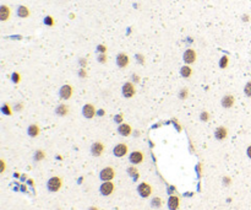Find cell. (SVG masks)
Returning <instances> with one entry per match:
<instances>
[{
    "label": "cell",
    "instance_id": "6da1fadb",
    "mask_svg": "<svg viewBox=\"0 0 251 210\" xmlns=\"http://www.w3.org/2000/svg\"><path fill=\"white\" fill-rule=\"evenodd\" d=\"M61 187V178L60 177H52L48 181V189L52 192H56L59 191Z\"/></svg>",
    "mask_w": 251,
    "mask_h": 210
},
{
    "label": "cell",
    "instance_id": "7a4b0ae2",
    "mask_svg": "<svg viewBox=\"0 0 251 210\" xmlns=\"http://www.w3.org/2000/svg\"><path fill=\"white\" fill-rule=\"evenodd\" d=\"M114 175H115V173H114V170H113L112 167H106V168H103V170L101 171L99 177H101V180H102V181L107 182V181L113 180Z\"/></svg>",
    "mask_w": 251,
    "mask_h": 210
},
{
    "label": "cell",
    "instance_id": "3957f363",
    "mask_svg": "<svg viewBox=\"0 0 251 210\" xmlns=\"http://www.w3.org/2000/svg\"><path fill=\"white\" fill-rule=\"evenodd\" d=\"M137 191H138L140 196H141V197H143V198L149 197V196H151V193H152V188H151V186H149V184H147V183H141V184L138 186Z\"/></svg>",
    "mask_w": 251,
    "mask_h": 210
},
{
    "label": "cell",
    "instance_id": "277c9868",
    "mask_svg": "<svg viewBox=\"0 0 251 210\" xmlns=\"http://www.w3.org/2000/svg\"><path fill=\"white\" fill-rule=\"evenodd\" d=\"M113 192H114V184L110 181H107L101 186V193L103 196H110Z\"/></svg>",
    "mask_w": 251,
    "mask_h": 210
},
{
    "label": "cell",
    "instance_id": "5b68a950",
    "mask_svg": "<svg viewBox=\"0 0 251 210\" xmlns=\"http://www.w3.org/2000/svg\"><path fill=\"white\" fill-rule=\"evenodd\" d=\"M59 94H60V97H61V99L69 100V99L72 96V87L69 86V85H64V86L60 89Z\"/></svg>",
    "mask_w": 251,
    "mask_h": 210
},
{
    "label": "cell",
    "instance_id": "8992f818",
    "mask_svg": "<svg viewBox=\"0 0 251 210\" xmlns=\"http://www.w3.org/2000/svg\"><path fill=\"white\" fill-rule=\"evenodd\" d=\"M184 60L186 64H192L196 60V52L194 49H187L184 53Z\"/></svg>",
    "mask_w": 251,
    "mask_h": 210
},
{
    "label": "cell",
    "instance_id": "52a82bcc",
    "mask_svg": "<svg viewBox=\"0 0 251 210\" xmlns=\"http://www.w3.org/2000/svg\"><path fill=\"white\" fill-rule=\"evenodd\" d=\"M123 94H124V96L125 97H132L133 95H135V87H133V85L131 84V83H126L125 85L123 86Z\"/></svg>",
    "mask_w": 251,
    "mask_h": 210
},
{
    "label": "cell",
    "instance_id": "ba28073f",
    "mask_svg": "<svg viewBox=\"0 0 251 210\" xmlns=\"http://www.w3.org/2000/svg\"><path fill=\"white\" fill-rule=\"evenodd\" d=\"M127 154V146L125 144H118L115 147H114V155L118 156V157H122V156H125Z\"/></svg>",
    "mask_w": 251,
    "mask_h": 210
},
{
    "label": "cell",
    "instance_id": "9c48e42d",
    "mask_svg": "<svg viewBox=\"0 0 251 210\" xmlns=\"http://www.w3.org/2000/svg\"><path fill=\"white\" fill-rule=\"evenodd\" d=\"M91 151H92V154L95 155V156H99V155H102L103 154V151H104V146H103V144L102 143H95L93 145H92V147H91Z\"/></svg>",
    "mask_w": 251,
    "mask_h": 210
},
{
    "label": "cell",
    "instance_id": "30bf717a",
    "mask_svg": "<svg viewBox=\"0 0 251 210\" xmlns=\"http://www.w3.org/2000/svg\"><path fill=\"white\" fill-rule=\"evenodd\" d=\"M142 160H143V154L141 151H133L130 155V161L132 164H140L142 162Z\"/></svg>",
    "mask_w": 251,
    "mask_h": 210
},
{
    "label": "cell",
    "instance_id": "8fae6325",
    "mask_svg": "<svg viewBox=\"0 0 251 210\" xmlns=\"http://www.w3.org/2000/svg\"><path fill=\"white\" fill-rule=\"evenodd\" d=\"M179 204H180V200L176 196H172L168 200V207L170 210H176L179 208Z\"/></svg>",
    "mask_w": 251,
    "mask_h": 210
},
{
    "label": "cell",
    "instance_id": "7c38bea8",
    "mask_svg": "<svg viewBox=\"0 0 251 210\" xmlns=\"http://www.w3.org/2000/svg\"><path fill=\"white\" fill-rule=\"evenodd\" d=\"M117 63H118V65H119L120 68H125L126 65L129 64V57H127L126 54H124V53L118 54V57H117Z\"/></svg>",
    "mask_w": 251,
    "mask_h": 210
},
{
    "label": "cell",
    "instance_id": "4fadbf2b",
    "mask_svg": "<svg viewBox=\"0 0 251 210\" xmlns=\"http://www.w3.org/2000/svg\"><path fill=\"white\" fill-rule=\"evenodd\" d=\"M227 135H228V131H227V129H226L224 127H219V128L216 129L214 136H216L218 140H223V139H226Z\"/></svg>",
    "mask_w": 251,
    "mask_h": 210
},
{
    "label": "cell",
    "instance_id": "5bb4252c",
    "mask_svg": "<svg viewBox=\"0 0 251 210\" xmlns=\"http://www.w3.org/2000/svg\"><path fill=\"white\" fill-rule=\"evenodd\" d=\"M96 114V109L92 105H86L83 107V115L86 118H92Z\"/></svg>",
    "mask_w": 251,
    "mask_h": 210
},
{
    "label": "cell",
    "instance_id": "9a60e30c",
    "mask_svg": "<svg viewBox=\"0 0 251 210\" xmlns=\"http://www.w3.org/2000/svg\"><path fill=\"white\" fill-rule=\"evenodd\" d=\"M234 97L232 96V95H227V96H224L223 99H222V106L223 107H226V108H230V107H233V105H234Z\"/></svg>",
    "mask_w": 251,
    "mask_h": 210
},
{
    "label": "cell",
    "instance_id": "2e32d148",
    "mask_svg": "<svg viewBox=\"0 0 251 210\" xmlns=\"http://www.w3.org/2000/svg\"><path fill=\"white\" fill-rule=\"evenodd\" d=\"M10 9L6 6V5H2L0 7V20L1 21H6L9 17H10Z\"/></svg>",
    "mask_w": 251,
    "mask_h": 210
},
{
    "label": "cell",
    "instance_id": "e0dca14e",
    "mask_svg": "<svg viewBox=\"0 0 251 210\" xmlns=\"http://www.w3.org/2000/svg\"><path fill=\"white\" fill-rule=\"evenodd\" d=\"M118 131L122 134V135H124V136H127L130 133H131V127L129 125V124H122L120 127H119V129H118Z\"/></svg>",
    "mask_w": 251,
    "mask_h": 210
},
{
    "label": "cell",
    "instance_id": "ac0fdd59",
    "mask_svg": "<svg viewBox=\"0 0 251 210\" xmlns=\"http://www.w3.org/2000/svg\"><path fill=\"white\" fill-rule=\"evenodd\" d=\"M17 15L20 16V17H28V15H29V10L26 7V6H20L18 9H17Z\"/></svg>",
    "mask_w": 251,
    "mask_h": 210
},
{
    "label": "cell",
    "instance_id": "d6986e66",
    "mask_svg": "<svg viewBox=\"0 0 251 210\" xmlns=\"http://www.w3.org/2000/svg\"><path fill=\"white\" fill-rule=\"evenodd\" d=\"M56 113L59 115H66L69 113V107L66 105H60L56 108Z\"/></svg>",
    "mask_w": 251,
    "mask_h": 210
},
{
    "label": "cell",
    "instance_id": "ffe728a7",
    "mask_svg": "<svg viewBox=\"0 0 251 210\" xmlns=\"http://www.w3.org/2000/svg\"><path fill=\"white\" fill-rule=\"evenodd\" d=\"M28 134H29L31 136H37V135L39 134V128H38L37 125H31V127L28 128Z\"/></svg>",
    "mask_w": 251,
    "mask_h": 210
},
{
    "label": "cell",
    "instance_id": "44dd1931",
    "mask_svg": "<svg viewBox=\"0 0 251 210\" xmlns=\"http://www.w3.org/2000/svg\"><path fill=\"white\" fill-rule=\"evenodd\" d=\"M181 75H183L184 78H189V76L191 75V69H190L189 67H183V68H181Z\"/></svg>",
    "mask_w": 251,
    "mask_h": 210
},
{
    "label": "cell",
    "instance_id": "7402d4cb",
    "mask_svg": "<svg viewBox=\"0 0 251 210\" xmlns=\"http://www.w3.org/2000/svg\"><path fill=\"white\" fill-rule=\"evenodd\" d=\"M129 173H130L133 178H137V177H138V172H137V170H136L135 167H130V168H129Z\"/></svg>",
    "mask_w": 251,
    "mask_h": 210
},
{
    "label": "cell",
    "instance_id": "603a6c76",
    "mask_svg": "<svg viewBox=\"0 0 251 210\" xmlns=\"http://www.w3.org/2000/svg\"><path fill=\"white\" fill-rule=\"evenodd\" d=\"M245 95L251 97V81H249V83L245 85Z\"/></svg>",
    "mask_w": 251,
    "mask_h": 210
},
{
    "label": "cell",
    "instance_id": "cb8c5ba5",
    "mask_svg": "<svg viewBox=\"0 0 251 210\" xmlns=\"http://www.w3.org/2000/svg\"><path fill=\"white\" fill-rule=\"evenodd\" d=\"M44 22H45L47 25H49V26H53V25H54V20H53V17H50V16H47L45 20H44Z\"/></svg>",
    "mask_w": 251,
    "mask_h": 210
},
{
    "label": "cell",
    "instance_id": "d4e9b609",
    "mask_svg": "<svg viewBox=\"0 0 251 210\" xmlns=\"http://www.w3.org/2000/svg\"><path fill=\"white\" fill-rule=\"evenodd\" d=\"M98 62H101V63H106V60H107V57L104 55V53H102V54H99L98 55Z\"/></svg>",
    "mask_w": 251,
    "mask_h": 210
},
{
    "label": "cell",
    "instance_id": "484cf974",
    "mask_svg": "<svg viewBox=\"0 0 251 210\" xmlns=\"http://www.w3.org/2000/svg\"><path fill=\"white\" fill-rule=\"evenodd\" d=\"M227 64H228V58H227V57H223V58L221 59V67L224 68V67H227Z\"/></svg>",
    "mask_w": 251,
    "mask_h": 210
},
{
    "label": "cell",
    "instance_id": "4316f807",
    "mask_svg": "<svg viewBox=\"0 0 251 210\" xmlns=\"http://www.w3.org/2000/svg\"><path fill=\"white\" fill-rule=\"evenodd\" d=\"M152 204H153V205H158V207H159V205H160V199H159V198H154V199H153V202H152Z\"/></svg>",
    "mask_w": 251,
    "mask_h": 210
},
{
    "label": "cell",
    "instance_id": "83f0119b",
    "mask_svg": "<svg viewBox=\"0 0 251 210\" xmlns=\"http://www.w3.org/2000/svg\"><path fill=\"white\" fill-rule=\"evenodd\" d=\"M43 156H44V154L41 151V152H37V155H36V159L37 160H42L43 159Z\"/></svg>",
    "mask_w": 251,
    "mask_h": 210
},
{
    "label": "cell",
    "instance_id": "f1b7e54d",
    "mask_svg": "<svg viewBox=\"0 0 251 210\" xmlns=\"http://www.w3.org/2000/svg\"><path fill=\"white\" fill-rule=\"evenodd\" d=\"M201 119H202V120H207V119H208V114H207L206 112H203V113L201 114Z\"/></svg>",
    "mask_w": 251,
    "mask_h": 210
},
{
    "label": "cell",
    "instance_id": "f546056e",
    "mask_svg": "<svg viewBox=\"0 0 251 210\" xmlns=\"http://www.w3.org/2000/svg\"><path fill=\"white\" fill-rule=\"evenodd\" d=\"M2 109H4V113H6V114H10V113H11V111H9V109H7V106H6V105L4 106V108H2Z\"/></svg>",
    "mask_w": 251,
    "mask_h": 210
},
{
    "label": "cell",
    "instance_id": "4dcf8cb0",
    "mask_svg": "<svg viewBox=\"0 0 251 210\" xmlns=\"http://www.w3.org/2000/svg\"><path fill=\"white\" fill-rule=\"evenodd\" d=\"M248 156H249V157L251 159V146H249V147H248Z\"/></svg>",
    "mask_w": 251,
    "mask_h": 210
},
{
    "label": "cell",
    "instance_id": "1f68e13d",
    "mask_svg": "<svg viewBox=\"0 0 251 210\" xmlns=\"http://www.w3.org/2000/svg\"><path fill=\"white\" fill-rule=\"evenodd\" d=\"M17 79H18V76H17V74H15V75H14V80H15V83H17Z\"/></svg>",
    "mask_w": 251,
    "mask_h": 210
},
{
    "label": "cell",
    "instance_id": "d6a6232c",
    "mask_svg": "<svg viewBox=\"0 0 251 210\" xmlns=\"http://www.w3.org/2000/svg\"><path fill=\"white\" fill-rule=\"evenodd\" d=\"M115 119H117V122H122V117L119 115V117H115Z\"/></svg>",
    "mask_w": 251,
    "mask_h": 210
},
{
    "label": "cell",
    "instance_id": "836d02e7",
    "mask_svg": "<svg viewBox=\"0 0 251 210\" xmlns=\"http://www.w3.org/2000/svg\"><path fill=\"white\" fill-rule=\"evenodd\" d=\"M91 210H98L97 208H91Z\"/></svg>",
    "mask_w": 251,
    "mask_h": 210
}]
</instances>
